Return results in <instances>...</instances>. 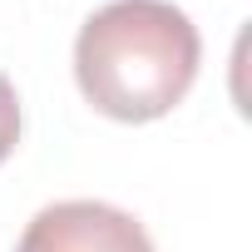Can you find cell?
Here are the masks:
<instances>
[{
	"instance_id": "cell-1",
	"label": "cell",
	"mask_w": 252,
	"mask_h": 252,
	"mask_svg": "<svg viewBox=\"0 0 252 252\" xmlns=\"http://www.w3.org/2000/svg\"><path fill=\"white\" fill-rule=\"evenodd\" d=\"M198 25L173 0H109L74 40L79 94L119 124L173 114L198 79Z\"/></svg>"
},
{
	"instance_id": "cell-3",
	"label": "cell",
	"mask_w": 252,
	"mask_h": 252,
	"mask_svg": "<svg viewBox=\"0 0 252 252\" xmlns=\"http://www.w3.org/2000/svg\"><path fill=\"white\" fill-rule=\"evenodd\" d=\"M15 144H20V94L0 74V163L15 154Z\"/></svg>"
},
{
	"instance_id": "cell-2",
	"label": "cell",
	"mask_w": 252,
	"mask_h": 252,
	"mask_svg": "<svg viewBox=\"0 0 252 252\" xmlns=\"http://www.w3.org/2000/svg\"><path fill=\"white\" fill-rule=\"evenodd\" d=\"M15 252H154V242L134 213L94 198H69L40 208Z\"/></svg>"
}]
</instances>
